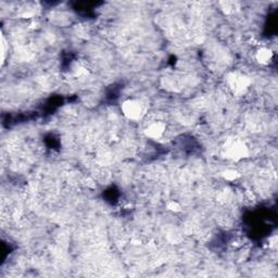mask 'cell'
<instances>
[{
  "label": "cell",
  "instance_id": "obj_6",
  "mask_svg": "<svg viewBox=\"0 0 278 278\" xmlns=\"http://www.w3.org/2000/svg\"><path fill=\"white\" fill-rule=\"evenodd\" d=\"M71 73L76 78L83 77L88 74V68L86 67L83 61H75L72 67H71Z\"/></svg>",
  "mask_w": 278,
  "mask_h": 278
},
{
  "label": "cell",
  "instance_id": "obj_5",
  "mask_svg": "<svg viewBox=\"0 0 278 278\" xmlns=\"http://www.w3.org/2000/svg\"><path fill=\"white\" fill-rule=\"evenodd\" d=\"M274 57L275 52L273 51V49L266 46H259L256 50V53H254V59H256V61L260 66L264 67L271 65L274 60Z\"/></svg>",
  "mask_w": 278,
  "mask_h": 278
},
{
  "label": "cell",
  "instance_id": "obj_8",
  "mask_svg": "<svg viewBox=\"0 0 278 278\" xmlns=\"http://www.w3.org/2000/svg\"><path fill=\"white\" fill-rule=\"evenodd\" d=\"M221 7V10L225 14L230 15L236 12V3L233 2H222L219 4Z\"/></svg>",
  "mask_w": 278,
  "mask_h": 278
},
{
  "label": "cell",
  "instance_id": "obj_9",
  "mask_svg": "<svg viewBox=\"0 0 278 278\" xmlns=\"http://www.w3.org/2000/svg\"><path fill=\"white\" fill-rule=\"evenodd\" d=\"M165 206H166V210H168L171 213H174V214L180 213L182 211L181 203L178 202V201H176V200H170V201H168V202H166Z\"/></svg>",
  "mask_w": 278,
  "mask_h": 278
},
{
  "label": "cell",
  "instance_id": "obj_1",
  "mask_svg": "<svg viewBox=\"0 0 278 278\" xmlns=\"http://www.w3.org/2000/svg\"><path fill=\"white\" fill-rule=\"evenodd\" d=\"M221 151L226 160L233 162H240L250 156V149L247 142L237 137L227 138L222 146Z\"/></svg>",
  "mask_w": 278,
  "mask_h": 278
},
{
  "label": "cell",
  "instance_id": "obj_4",
  "mask_svg": "<svg viewBox=\"0 0 278 278\" xmlns=\"http://www.w3.org/2000/svg\"><path fill=\"white\" fill-rule=\"evenodd\" d=\"M144 135L152 140L161 139L166 132V123L161 120H152L149 121L144 127Z\"/></svg>",
  "mask_w": 278,
  "mask_h": 278
},
{
  "label": "cell",
  "instance_id": "obj_7",
  "mask_svg": "<svg viewBox=\"0 0 278 278\" xmlns=\"http://www.w3.org/2000/svg\"><path fill=\"white\" fill-rule=\"evenodd\" d=\"M221 176L224 180L233 182L239 179L241 177V174L239 171H237L235 169H226L223 172H221Z\"/></svg>",
  "mask_w": 278,
  "mask_h": 278
},
{
  "label": "cell",
  "instance_id": "obj_3",
  "mask_svg": "<svg viewBox=\"0 0 278 278\" xmlns=\"http://www.w3.org/2000/svg\"><path fill=\"white\" fill-rule=\"evenodd\" d=\"M121 112L127 120L137 122L146 115V106L137 98H129L121 103Z\"/></svg>",
  "mask_w": 278,
  "mask_h": 278
},
{
  "label": "cell",
  "instance_id": "obj_2",
  "mask_svg": "<svg viewBox=\"0 0 278 278\" xmlns=\"http://www.w3.org/2000/svg\"><path fill=\"white\" fill-rule=\"evenodd\" d=\"M226 85L235 96H243L251 85L250 77L239 71H233L226 76Z\"/></svg>",
  "mask_w": 278,
  "mask_h": 278
}]
</instances>
